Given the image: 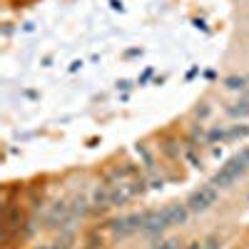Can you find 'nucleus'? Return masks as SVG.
<instances>
[{
  "label": "nucleus",
  "mask_w": 249,
  "mask_h": 249,
  "mask_svg": "<svg viewBox=\"0 0 249 249\" xmlns=\"http://www.w3.org/2000/svg\"><path fill=\"white\" fill-rule=\"evenodd\" d=\"M247 167H249V162H247V157H244V152H239L237 157H232L227 164H222L219 167V172L212 177V184L217 187H230L234 179H239L244 172H247Z\"/></svg>",
  "instance_id": "obj_1"
},
{
  "label": "nucleus",
  "mask_w": 249,
  "mask_h": 249,
  "mask_svg": "<svg viewBox=\"0 0 249 249\" xmlns=\"http://www.w3.org/2000/svg\"><path fill=\"white\" fill-rule=\"evenodd\" d=\"M219 192H217V187L214 184H204L199 187V190H195L190 195V199H187V207H190V212H207L210 207L217 202Z\"/></svg>",
  "instance_id": "obj_2"
},
{
  "label": "nucleus",
  "mask_w": 249,
  "mask_h": 249,
  "mask_svg": "<svg viewBox=\"0 0 249 249\" xmlns=\"http://www.w3.org/2000/svg\"><path fill=\"white\" fill-rule=\"evenodd\" d=\"M144 219H147V212H144V214H127V217H120V219L112 222V232H115L117 237H127V234L142 230V227H144Z\"/></svg>",
  "instance_id": "obj_3"
},
{
  "label": "nucleus",
  "mask_w": 249,
  "mask_h": 249,
  "mask_svg": "<svg viewBox=\"0 0 249 249\" xmlns=\"http://www.w3.org/2000/svg\"><path fill=\"white\" fill-rule=\"evenodd\" d=\"M187 212H190V207H187V204H170V207H164V210H162V214H164V219H167L170 227L184 224L187 222Z\"/></svg>",
  "instance_id": "obj_4"
},
{
  "label": "nucleus",
  "mask_w": 249,
  "mask_h": 249,
  "mask_svg": "<svg viewBox=\"0 0 249 249\" xmlns=\"http://www.w3.org/2000/svg\"><path fill=\"white\" fill-rule=\"evenodd\" d=\"M227 115H232V117H244V115H249V92H247L239 102H234L232 107H227Z\"/></svg>",
  "instance_id": "obj_5"
},
{
  "label": "nucleus",
  "mask_w": 249,
  "mask_h": 249,
  "mask_svg": "<svg viewBox=\"0 0 249 249\" xmlns=\"http://www.w3.org/2000/svg\"><path fill=\"white\" fill-rule=\"evenodd\" d=\"M247 85V77H227L224 80V88H230V90H244Z\"/></svg>",
  "instance_id": "obj_6"
},
{
  "label": "nucleus",
  "mask_w": 249,
  "mask_h": 249,
  "mask_svg": "<svg viewBox=\"0 0 249 249\" xmlns=\"http://www.w3.org/2000/svg\"><path fill=\"white\" fill-rule=\"evenodd\" d=\"M244 135H249V127H247V124H242V127H234V130H230V132H227V140H237V137H244Z\"/></svg>",
  "instance_id": "obj_7"
},
{
  "label": "nucleus",
  "mask_w": 249,
  "mask_h": 249,
  "mask_svg": "<svg viewBox=\"0 0 249 249\" xmlns=\"http://www.w3.org/2000/svg\"><path fill=\"white\" fill-rule=\"evenodd\" d=\"M155 249H177V242H160Z\"/></svg>",
  "instance_id": "obj_8"
},
{
  "label": "nucleus",
  "mask_w": 249,
  "mask_h": 249,
  "mask_svg": "<svg viewBox=\"0 0 249 249\" xmlns=\"http://www.w3.org/2000/svg\"><path fill=\"white\" fill-rule=\"evenodd\" d=\"M97 247H102V239H95V237H90V239H88V249H97Z\"/></svg>",
  "instance_id": "obj_9"
},
{
  "label": "nucleus",
  "mask_w": 249,
  "mask_h": 249,
  "mask_svg": "<svg viewBox=\"0 0 249 249\" xmlns=\"http://www.w3.org/2000/svg\"><path fill=\"white\" fill-rule=\"evenodd\" d=\"M187 249H202V244L199 242H192V247H187Z\"/></svg>",
  "instance_id": "obj_10"
},
{
  "label": "nucleus",
  "mask_w": 249,
  "mask_h": 249,
  "mask_svg": "<svg viewBox=\"0 0 249 249\" xmlns=\"http://www.w3.org/2000/svg\"><path fill=\"white\" fill-rule=\"evenodd\" d=\"M244 157H247V162H249V150H244Z\"/></svg>",
  "instance_id": "obj_11"
}]
</instances>
